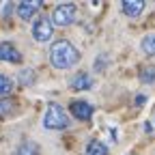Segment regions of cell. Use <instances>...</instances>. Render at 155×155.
<instances>
[{
    "label": "cell",
    "instance_id": "1",
    "mask_svg": "<svg viewBox=\"0 0 155 155\" xmlns=\"http://www.w3.org/2000/svg\"><path fill=\"white\" fill-rule=\"evenodd\" d=\"M50 63L56 69H69V67L80 63V52H78V48L71 41L58 39L50 48Z\"/></svg>",
    "mask_w": 155,
    "mask_h": 155
},
{
    "label": "cell",
    "instance_id": "2",
    "mask_svg": "<svg viewBox=\"0 0 155 155\" xmlns=\"http://www.w3.org/2000/svg\"><path fill=\"white\" fill-rule=\"evenodd\" d=\"M43 125H45V129H67L69 116H67L65 108L58 106V104H50V108L43 116Z\"/></svg>",
    "mask_w": 155,
    "mask_h": 155
},
{
    "label": "cell",
    "instance_id": "3",
    "mask_svg": "<svg viewBox=\"0 0 155 155\" xmlns=\"http://www.w3.org/2000/svg\"><path fill=\"white\" fill-rule=\"evenodd\" d=\"M52 24L54 26H61V28H67L71 26L75 19H78V7L71 5V2H63V5H58L54 11H52Z\"/></svg>",
    "mask_w": 155,
    "mask_h": 155
},
{
    "label": "cell",
    "instance_id": "4",
    "mask_svg": "<svg viewBox=\"0 0 155 155\" xmlns=\"http://www.w3.org/2000/svg\"><path fill=\"white\" fill-rule=\"evenodd\" d=\"M32 37L39 43H45L54 37V24H52V19L48 15H39L32 22Z\"/></svg>",
    "mask_w": 155,
    "mask_h": 155
},
{
    "label": "cell",
    "instance_id": "5",
    "mask_svg": "<svg viewBox=\"0 0 155 155\" xmlns=\"http://www.w3.org/2000/svg\"><path fill=\"white\" fill-rule=\"evenodd\" d=\"M41 0H24V2H19V5H15V15L19 17V19H35V15L41 11Z\"/></svg>",
    "mask_w": 155,
    "mask_h": 155
},
{
    "label": "cell",
    "instance_id": "6",
    "mask_svg": "<svg viewBox=\"0 0 155 155\" xmlns=\"http://www.w3.org/2000/svg\"><path fill=\"white\" fill-rule=\"evenodd\" d=\"M69 112L75 116L78 121H91V116H93V112H95V108L88 104V101H71L69 104Z\"/></svg>",
    "mask_w": 155,
    "mask_h": 155
},
{
    "label": "cell",
    "instance_id": "7",
    "mask_svg": "<svg viewBox=\"0 0 155 155\" xmlns=\"http://www.w3.org/2000/svg\"><path fill=\"white\" fill-rule=\"evenodd\" d=\"M0 61H5V63H22V54H19V50L11 41H2L0 43Z\"/></svg>",
    "mask_w": 155,
    "mask_h": 155
},
{
    "label": "cell",
    "instance_id": "8",
    "mask_svg": "<svg viewBox=\"0 0 155 155\" xmlns=\"http://www.w3.org/2000/svg\"><path fill=\"white\" fill-rule=\"evenodd\" d=\"M69 86H71V91H88L93 86V78L86 71H80L69 80Z\"/></svg>",
    "mask_w": 155,
    "mask_h": 155
},
{
    "label": "cell",
    "instance_id": "9",
    "mask_svg": "<svg viewBox=\"0 0 155 155\" xmlns=\"http://www.w3.org/2000/svg\"><path fill=\"white\" fill-rule=\"evenodd\" d=\"M121 9H123V13L129 15V17H138V15L144 11V0H123Z\"/></svg>",
    "mask_w": 155,
    "mask_h": 155
},
{
    "label": "cell",
    "instance_id": "10",
    "mask_svg": "<svg viewBox=\"0 0 155 155\" xmlns=\"http://www.w3.org/2000/svg\"><path fill=\"white\" fill-rule=\"evenodd\" d=\"M17 110V101L11 97H0V119H7V116L15 114Z\"/></svg>",
    "mask_w": 155,
    "mask_h": 155
},
{
    "label": "cell",
    "instance_id": "11",
    "mask_svg": "<svg viewBox=\"0 0 155 155\" xmlns=\"http://www.w3.org/2000/svg\"><path fill=\"white\" fill-rule=\"evenodd\" d=\"M13 155H39V144L32 142V140H24L22 144L15 149Z\"/></svg>",
    "mask_w": 155,
    "mask_h": 155
},
{
    "label": "cell",
    "instance_id": "12",
    "mask_svg": "<svg viewBox=\"0 0 155 155\" xmlns=\"http://www.w3.org/2000/svg\"><path fill=\"white\" fill-rule=\"evenodd\" d=\"M84 155H108V147H106L101 140H91V142L86 144Z\"/></svg>",
    "mask_w": 155,
    "mask_h": 155
},
{
    "label": "cell",
    "instance_id": "13",
    "mask_svg": "<svg viewBox=\"0 0 155 155\" xmlns=\"http://www.w3.org/2000/svg\"><path fill=\"white\" fill-rule=\"evenodd\" d=\"M142 52L144 54H149V56H155V35H147L144 39H142Z\"/></svg>",
    "mask_w": 155,
    "mask_h": 155
},
{
    "label": "cell",
    "instance_id": "14",
    "mask_svg": "<svg viewBox=\"0 0 155 155\" xmlns=\"http://www.w3.org/2000/svg\"><path fill=\"white\" fill-rule=\"evenodd\" d=\"M13 91V80L7 75H0V97H7Z\"/></svg>",
    "mask_w": 155,
    "mask_h": 155
},
{
    "label": "cell",
    "instance_id": "15",
    "mask_svg": "<svg viewBox=\"0 0 155 155\" xmlns=\"http://www.w3.org/2000/svg\"><path fill=\"white\" fill-rule=\"evenodd\" d=\"M140 80L142 82H155V67H144L142 71H140Z\"/></svg>",
    "mask_w": 155,
    "mask_h": 155
}]
</instances>
